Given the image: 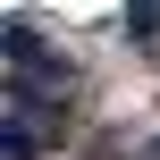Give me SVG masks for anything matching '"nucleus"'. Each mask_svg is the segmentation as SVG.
<instances>
[{
  "label": "nucleus",
  "mask_w": 160,
  "mask_h": 160,
  "mask_svg": "<svg viewBox=\"0 0 160 160\" xmlns=\"http://www.w3.org/2000/svg\"><path fill=\"white\" fill-rule=\"evenodd\" d=\"M68 84H76V68H68L59 51H42V34H25V25H17V34H8V93H34V101H59Z\"/></svg>",
  "instance_id": "obj_1"
},
{
  "label": "nucleus",
  "mask_w": 160,
  "mask_h": 160,
  "mask_svg": "<svg viewBox=\"0 0 160 160\" xmlns=\"http://www.w3.org/2000/svg\"><path fill=\"white\" fill-rule=\"evenodd\" d=\"M59 135H68V110H59V101H34V93H8V127H0L8 160H34L42 143H59Z\"/></svg>",
  "instance_id": "obj_2"
}]
</instances>
